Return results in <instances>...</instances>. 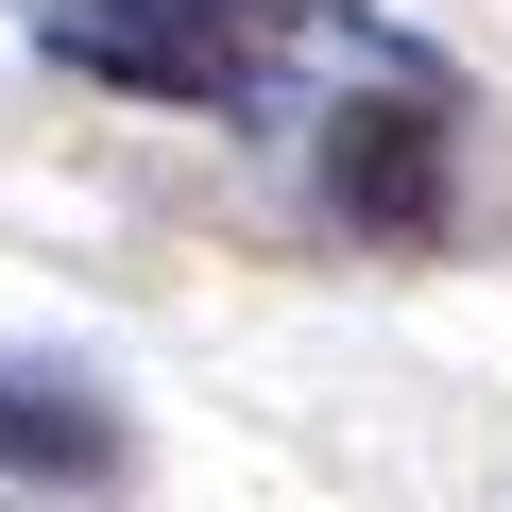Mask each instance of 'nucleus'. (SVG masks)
Segmentation results:
<instances>
[{
	"mask_svg": "<svg viewBox=\"0 0 512 512\" xmlns=\"http://www.w3.org/2000/svg\"><path fill=\"white\" fill-rule=\"evenodd\" d=\"M0 461H18V478H69V495H103V478H120V410H103L86 376H0Z\"/></svg>",
	"mask_w": 512,
	"mask_h": 512,
	"instance_id": "nucleus-3",
	"label": "nucleus"
},
{
	"mask_svg": "<svg viewBox=\"0 0 512 512\" xmlns=\"http://www.w3.org/2000/svg\"><path fill=\"white\" fill-rule=\"evenodd\" d=\"M325 205L359 239H444V69H393L376 103L325 120Z\"/></svg>",
	"mask_w": 512,
	"mask_h": 512,
	"instance_id": "nucleus-2",
	"label": "nucleus"
},
{
	"mask_svg": "<svg viewBox=\"0 0 512 512\" xmlns=\"http://www.w3.org/2000/svg\"><path fill=\"white\" fill-rule=\"evenodd\" d=\"M291 35H342L325 0H35V52H69L120 103H256Z\"/></svg>",
	"mask_w": 512,
	"mask_h": 512,
	"instance_id": "nucleus-1",
	"label": "nucleus"
}]
</instances>
